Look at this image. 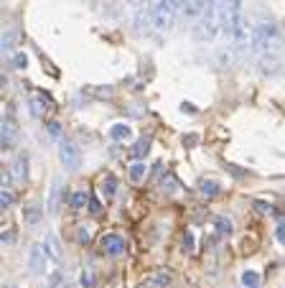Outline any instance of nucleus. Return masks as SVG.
<instances>
[{
  "mask_svg": "<svg viewBox=\"0 0 285 288\" xmlns=\"http://www.w3.org/2000/svg\"><path fill=\"white\" fill-rule=\"evenodd\" d=\"M275 237H277L280 245H285V222H280V224L275 227Z\"/></svg>",
  "mask_w": 285,
  "mask_h": 288,
  "instance_id": "34",
  "label": "nucleus"
},
{
  "mask_svg": "<svg viewBox=\"0 0 285 288\" xmlns=\"http://www.w3.org/2000/svg\"><path fill=\"white\" fill-rule=\"evenodd\" d=\"M216 56H219V62H221L224 67H229V64L234 62V49H221Z\"/></svg>",
  "mask_w": 285,
  "mask_h": 288,
  "instance_id": "27",
  "label": "nucleus"
},
{
  "mask_svg": "<svg viewBox=\"0 0 285 288\" xmlns=\"http://www.w3.org/2000/svg\"><path fill=\"white\" fill-rule=\"evenodd\" d=\"M18 44H21V34H18L16 28H8V31L3 34V39H0V49H3V54H11Z\"/></svg>",
  "mask_w": 285,
  "mask_h": 288,
  "instance_id": "12",
  "label": "nucleus"
},
{
  "mask_svg": "<svg viewBox=\"0 0 285 288\" xmlns=\"http://www.w3.org/2000/svg\"><path fill=\"white\" fill-rule=\"evenodd\" d=\"M11 176L16 179V181H28V156H18L16 158V163L11 166Z\"/></svg>",
  "mask_w": 285,
  "mask_h": 288,
  "instance_id": "10",
  "label": "nucleus"
},
{
  "mask_svg": "<svg viewBox=\"0 0 285 288\" xmlns=\"http://www.w3.org/2000/svg\"><path fill=\"white\" fill-rule=\"evenodd\" d=\"M100 191L105 194V199H112V196L117 194V179H115L112 174H107V176L102 179V186H100Z\"/></svg>",
  "mask_w": 285,
  "mask_h": 288,
  "instance_id": "17",
  "label": "nucleus"
},
{
  "mask_svg": "<svg viewBox=\"0 0 285 288\" xmlns=\"http://www.w3.org/2000/svg\"><path fill=\"white\" fill-rule=\"evenodd\" d=\"M89 237H92V232H89V227H87V224H82V227L77 229V240H79L82 245H87V242H89Z\"/></svg>",
  "mask_w": 285,
  "mask_h": 288,
  "instance_id": "28",
  "label": "nucleus"
},
{
  "mask_svg": "<svg viewBox=\"0 0 285 288\" xmlns=\"http://www.w3.org/2000/svg\"><path fill=\"white\" fill-rule=\"evenodd\" d=\"M181 11L178 0H155L150 6V18H153V31H171L176 23V16Z\"/></svg>",
  "mask_w": 285,
  "mask_h": 288,
  "instance_id": "3",
  "label": "nucleus"
},
{
  "mask_svg": "<svg viewBox=\"0 0 285 288\" xmlns=\"http://www.w3.org/2000/svg\"><path fill=\"white\" fill-rule=\"evenodd\" d=\"M94 285H97L94 270H92V268H84V270H82V288H94Z\"/></svg>",
  "mask_w": 285,
  "mask_h": 288,
  "instance_id": "22",
  "label": "nucleus"
},
{
  "mask_svg": "<svg viewBox=\"0 0 285 288\" xmlns=\"http://www.w3.org/2000/svg\"><path fill=\"white\" fill-rule=\"evenodd\" d=\"M105 3H107V6H120L122 0H105Z\"/></svg>",
  "mask_w": 285,
  "mask_h": 288,
  "instance_id": "40",
  "label": "nucleus"
},
{
  "mask_svg": "<svg viewBox=\"0 0 285 288\" xmlns=\"http://www.w3.org/2000/svg\"><path fill=\"white\" fill-rule=\"evenodd\" d=\"M224 16H227V0H209L206 13H204V16L199 18V23L194 26V39L201 41V44L214 41V39L221 34Z\"/></svg>",
  "mask_w": 285,
  "mask_h": 288,
  "instance_id": "1",
  "label": "nucleus"
},
{
  "mask_svg": "<svg viewBox=\"0 0 285 288\" xmlns=\"http://www.w3.org/2000/svg\"><path fill=\"white\" fill-rule=\"evenodd\" d=\"M183 250L186 252H194V232H186L183 235Z\"/></svg>",
  "mask_w": 285,
  "mask_h": 288,
  "instance_id": "31",
  "label": "nucleus"
},
{
  "mask_svg": "<svg viewBox=\"0 0 285 288\" xmlns=\"http://www.w3.org/2000/svg\"><path fill=\"white\" fill-rule=\"evenodd\" d=\"M44 247H46V252H49V257H54V260H59V257H61V250H59V240H56L54 235H49V237H46V242H44Z\"/></svg>",
  "mask_w": 285,
  "mask_h": 288,
  "instance_id": "20",
  "label": "nucleus"
},
{
  "mask_svg": "<svg viewBox=\"0 0 285 288\" xmlns=\"http://www.w3.org/2000/svg\"><path fill=\"white\" fill-rule=\"evenodd\" d=\"M59 158H61V163H64L69 171H77L79 163H82V151H79L77 143L61 140V146H59Z\"/></svg>",
  "mask_w": 285,
  "mask_h": 288,
  "instance_id": "4",
  "label": "nucleus"
},
{
  "mask_svg": "<svg viewBox=\"0 0 285 288\" xmlns=\"http://www.w3.org/2000/svg\"><path fill=\"white\" fill-rule=\"evenodd\" d=\"M128 3H130L133 8H143V6H153L155 0H128Z\"/></svg>",
  "mask_w": 285,
  "mask_h": 288,
  "instance_id": "36",
  "label": "nucleus"
},
{
  "mask_svg": "<svg viewBox=\"0 0 285 288\" xmlns=\"http://www.w3.org/2000/svg\"><path fill=\"white\" fill-rule=\"evenodd\" d=\"M3 242H13V232H6L3 235Z\"/></svg>",
  "mask_w": 285,
  "mask_h": 288,
  "instance_id": "39",
  "label": "nucleus"
},
{
  "mask_svg": "<svg viewBox=\"0 0 285 288\" xmlns=\"http://www.w3.org/2000/svg\"><path fill=\"white\" fill-rule=\"evenodd\" d=\"M41 217H44V209H41V207H36V204H31V207H23V219H26L28 224H36Z\"/></svg>",
  "mask_w": 285,
  "mask_h": 288,
  "instance_id": "19",
  "label": "nucleus"
},
{
  "mask_svg": "<svg viewBox=\"0 0 285 288\" xmlns=\"http://www.w3.org/2000/svg\"><path fill=\"white\" fill-rule=\"evenodd\" d=\"M181 112H191V115H196L199 110H196V107H194L191 102H183V105H181Z\"/></svg>",
  "mask_w": 285,
  "mask_h": 288,
  "instance_id": "38",
  "label": "nucleus"
},
{
  "mask_svg": "<svg viewBox=\"0 0 285 288\" xmlns=\"http://www.w3.org/2000/svg\"><path fill=\"white\" fill-rule=\"evenodd\" d=\"M16 135H18L16 123H13L11 118H6V120H3V125H0V143H3V148H6V151H11V148L16 146Z\"/></svg>",
  "mask_w": 285,
  "mask_h": 288,
  "instance_id": "8",
  "label": "nucleus"
},
{
  "mask_svg": "<svg viewBox=\"0 0 285 288\" xmlns=\"http://www.w3.org/2000/svg\"><path fill=\"white\" fill-rule=\"evenodd\" d=\"M199 191H201L206 199H211V196H216V194L221 191V184H219V181H214V179H201Z\"/></svg>",
  "mask_w": 285,
  "mask_h": 288,
  "instance_id": "14",
  "label": "nucleus"
},
{
  "mask_svg": "<svg viewBox=\"0 0 285 288\" xmlns=\"http://www.w3.org/2000/svg\"><path fill=\"white\" fill-rule=\"evenodd\" d=\"M242 285H244V288H260V273L244 270V273H242Z\"/></svg>",
  "mask_w": 285,
  "mask_h": 288,
  "instance_id": "21",
  "label": "nucleus"
},
{
  "mask_svg": "<svg viewBox=\"0 0 285 288\" xmlns=\"http://www.w3.org/2000/svg\"><path fill=\"white\" fill-rule=\"evenodd\" d=\"M196 143H199V135H196V133H188V135H183V146H186V148H194Z\"/></svg>",
  "mask_w": 285,
  "mask_h": 288,
  "instance_id": "32",
  "label": "nucleus"
},
{
  "mask_svg": "<svg viewBox=\"0 0 285 288\" xmlns=\"http://www.w3.org/2000/svg\"><path fill=\"white\" fill-rule=\"evenodd\" d=\"M130 135H133V130H130V125H125V123H115V125L110 128V138H112V140H130Z\"/></svg>",
  "mask_w": 285,
  "mask_h": 288,
  "instance_id": "15",
  "label": "nucleus"
},
{
  "mask_svg": "<svg viewBox=\"0 0 285 288\" xmlns=\"http://www.w3.org/2000/svg\"><path fill=\"white\" fill-rule=\"evenodd\" d=\"M282 49V36L277 31L275 23L270 21H257L252 26V44H249V51H255L257 56L262 54H275Z\"/></svg>",
  "mask_w": 285,
  "mask_h": 288,
  "instance_id": "2",
  "label": "nucleus"
},
{
  "mask_svg": "<svg viewBox=\"0 0 285 288\" xmlns=\"http://www.w3.org/2000/svg\"><path fill=\"white\" fill-rule=\"evenodd\" d=\"M128 176H130V181H133V184L145 181V176H148V166H145V161H133V163H130V168H128Z\"/></svg>",
  "mask_w": 285,
  "mask_h": 288,
  "instance_id": "13",
  "label": "nucleus"
},
{
  "mask_svg": "<svg viewBox=\"0 0 285 288\" xmlns=\"http://www.w3.org/2000/svg\"><path fill=\"white\" fill-rule=\"evenodd\" d=\"M46 257H49L46 247H44V245H34L31 252H28V265H31V270H34V273H44Z\"/></svg>",
  "mask_w": 285,
  "mask_h": 288,
  "instance_id": "9",
  "label": "nucleus"
},
{
  "mask_svg": "<svg viewBox=\"0 0 285 288\" xmlns=\"http://www.w3.org/2000/svg\"><path fill=\"white\" fill-rule=\"evenodd\" d=\"M46 128H49V135H51V138H59V135H61V123L54 120V123H49Z\"/></svg>",
  "mask_w": 285,
  "mask_h": 288,
  "instance_id": "30",
  "label": "nucleus"
},
{
  "mask_svg": "<svg viewBox=\"0 0 285 288\" xmlns=\"http://www.w3.org/2000/svg\"><path fill=\"white\" fill-rule=\"evenodd\" d=\"M206 6H209V0H183L181 13L186 21H199L206 13Z\"/></svg>",
  "mask_w": 285,
  "mask_h": 288,
  "instance_id": "7",
  "label": "nucleus"
},
{
  "mask_svg": "<svg viewBox=\"0 0 285 288\" xmlns=\"http://www.w3.org/2000/svg\"><path fill=\"white\" fill-rule=\"evenodd\" d=\"M59 207H61V179L54 181V186H51V199H49V209H51V214H56Z\"/></svg>",
  "mask_w": 285,
  "mask_h": 288,
  "instance_id": "16",
  "label": "nucleus"
},
{
  "mask_svg": "<svg viewBox=\"0 0 285 288\" xmlns=\"http://www.w3.org/2000/svg\"><path fill=\"white\" fill-rule=\"evenodd\" d=\"M161 184H163V191H168V194H171V191L176 189V181H173V176H168V179H163Z\"/></svg>",
  "mask_w": 285,
  "mask_h": 288,
  "instance_id": "35",
  "label": "nucleus"
},
{
  "mask_svg": "<svg viewBox=\"0 0 285 288\" xmlns=\"http://www.w3.org/2000/svg\"><path fill=\"white\" fill-rule=\"evenodd\" d=\"M41 107H46V105H41L39 100H34V102L28 105V110H31V115H34V118H41V115H44V110H41Z\"/></svg>",
  "mask_w": 285,
  "mask_h": 288,
  "instance_id": "29",
  "label": "nucleus"
},
{
  "mask_svg": "<svg viewBox=\"0 0 285 288\" xmlns=\"http://www.w3.org/2000/svg\"><path fill=\"white\" fill-rule=\"evenodd\" d=\"M128 153H130L133 161H145V156L150 153V138H140V140H135L133 148H130Z\"/></svg>",
  "mask_w": 285,
  "mask_h": 288,
  "instance_id": "11",
  "label": "nucleus"
},
{
  "mask_svg": "<svg viewBox=\"0 0 285 288\" xmlns=\"http://www.w3.org/2000/svg\"><path fill=\"white\" fill-rule=\"evenodd\" d=\"M255 207H257V212H262V214H270V212H272V207L265 204V201H255Z\"/></svg>",
  "mask_w": 285,
  "mask_h": 288,
  "instance_id": "37",
  "label": "nucleus"
},
{
  "mask_svg": "<svg viewBox=\"0 0 285 288\" xmlns=\"http://www.w3.org/2000/svg\"><path fill=\"white\" fill-rule=\"evenodd\" d=\"M216 232L219 235H232V219H227V217H216Z\"/></svg>",
  "mask_w": 285,
  "mask_h": 288,
  "instance_id": "23",
  "label": "nucleus"
},
{
  "mask_svg": "<svg viewBox=\"0 0 285 288\" xmlns=\"http://www.w3.org/2000/svg\"><path fill=\"white\" fill-rule=\"evenodd\" d=\"M150 283H153V285H158V288H166V285L171 283V275L161 270V273H155V275H153V280H150Z\"/></svg>",
  "mask_w": 285,
  "mask_h": 288,
  "instance_id": "26",
  "label": "nucleus"
},
{
  "mask_svg": "<svg viewBox=\"0 0 285 288\" xmlns=\"http://www.w3.org/2000/svg\"><path fill=\"white\" fill-rule=\"evenodd\" d=\"M100 245H102V252L110 255V257H120V255L125 252V237L117 235V232H107V235H102Z\"/></svg>",
  "mask_w": 285,
  "mask_h": 288,
  "instance_id": "5",
  "label": "nucleus"
},
{
  "mask_svg": "<svg viewBox=\"0 0 285 288\" xmlns=\"http://www.w3.org/2000/svg\"><path fill=\"white\" fill-rule=\"evenodd\" d=\"M89 204V194L84 191V189H79V191H74L72 196H69V207L72 209H84Z\"/></svg>",
  "mask_w": 285,
  "mask_h": 288,
  "instance_id": "18",
  "label": "nucleus"
},
{
  "mask_svg": "<svg viewBox=\"0 0 285 288\" xmlns=\"http://www.w3.org/2000/svg\"><path fill=\"white\" fill-rule=\"evenodd\" d=\"M257 72H260L262 77H275V74H280V72H282L280 56H277V54H262V56H257Z\"/></svg>",
  "mask_w": 285,
  "mask_h": 288,
  "instance_id": "6",
  "label": "nucleus"
},
{
  "mask_svg": "<svg viewBox=\"0 0 285 288\" xmlns=\"http://www.w3.org/2000/svg\"><path fill=\"white\" fill-rule=\"evenodd\" d=\"M11 67H13V69H18V72H21V69H26V67H28V56H26V54H21V51H18V54H13Z\"/></svg>",
  "mask_w": 285,
  "mask_h": 288,
  "instance_id": "25",
  "label": "nucleus"
},
{
  "mask_svg": "<svg viewBox=\"0 0 285 288\" xmlns=\"http://www.w3.org/2000/svg\"><path fill=\"white\" fill-rule=\"evenodd\" d=\"M89 212H92V214H100V212H102V204H100L97 196H89Z\"/></svg>",
  "mask_w": 285,
  "mask_h": 288,
  "instance_id": "33",
  "label": "nucleus"
},
{
  "mask_svg": "<svg viewBox=\"0 0 285 288\" xmlns=\"http://www.w3.org/2000/svg\"><path fill=\"white\" fill-rule=\"evenodd\" d=\"M13 201H16V196H13L11 189H3V191H0V207H3V209H11Z\"/></svg>",
  "mask_w": 285,
  "mask_h": 288,
  "instance_id": "24",
  "label": "nucleus"
}]
</instances>
